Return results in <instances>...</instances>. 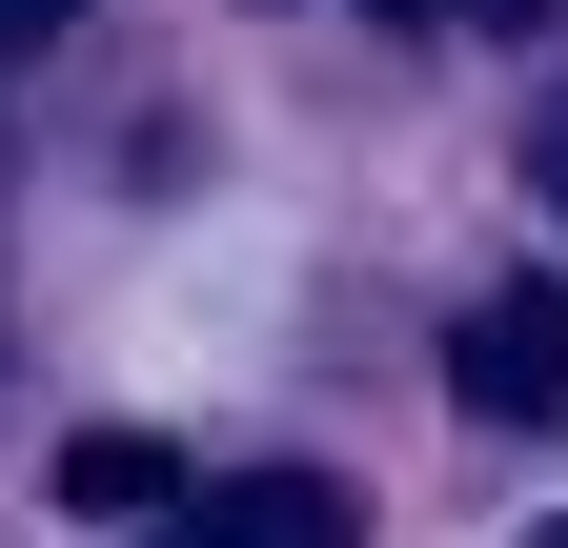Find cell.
Wrapping results in <instances>:
<instances>
[{
    "label": "cell",
    "mask_w": 568,
    "mask_h": 548,
    "mask_svg": "<svg viewBox=\"0 0 568 548\" xmlns=\"http://www.w3.org/2000/svg\"><path fill=\"white\" fill-rule=\"evenodd\" d=\"M447 406H467V427H548V406H568V305L548 285H487L447 325Z\"/></svg>",
    "instance_id": "obj_1"
},
{
    "label": "cell",
    "mask_w": 568,
    "mask_h": 548,
    "mask_svg": "<svg viewBox=\"0 0 568 548\" xmlns=\"http://www.w3.org/2000/svg\"><path fill=\"white\" fill-rule=\"evenodd\" d=\"M163 528L183 548H345V488H325V467H244V488H183Z\"/></svg>",
    "instance_id": "obj_2"
},
{
    "label": "cell",
    "mask_w": 568,
    "mask_h": 548,
    "mask_svg": "<svg viewBox=\"0 0 568 548\" xmlns=\"http://www.w3.org/2000/svg\"><path fill=\"white\" fill-rule=\"evenodd\" d=\"M61 508H102V528H163V508H183V447H142V427H82V447H61Z\"/></svg>",
    "instance_id": "obj_3"
},
{
    "label": "cell",
    "mask_w": 568,
    "mask_h": 548,
    "mask_svg": "<svg viewBox=\"0 0 568 548\" xmlns=\"http://www.w3.org/2000/svg\"><path fill=\"white\" fill-rule=\"evenodd\" d=\"M41 21H61V0H0V61H21V41H41Z\"/></svg>",
    "instance_id": "obj_4"
},
{
    "label": "cell",
    "mask_w": 568,
    "mask_h": 548,
    "mask_svg": "<svg viewBox=\"0 0 568 548\" xmlns=\"http://www.w3.org/2000/svg\"><path fill=\"white\" fill-rule=\"evenodd\" d=\"M548 183H568V122H548Z\"/></svg>",
    "instance_id": "obj_5"
},
{
    "label": "cell",
    "mask_w": 568,
    "mask_h": 548,
    "mask_svg": "<svg viewBox=\"0 0 568 548\" xmlns=\"http://www.w3.org/2000/svg\"><path fill=\"white\" fill-rule=\"evenodd\" d=\"M386 21H426V0H386Z\"/></svg>",
    "instance_id": "obj_6"
},
{
    "label": "cell",
    "mask_w": 568,
    "mask_h": 548,
    "mask_svg": "<svg viewBox=\"0 0 568 548\" xmlns=\"http://www.w3.org/2000/svg\"><path fill=\"white\" fill-rule=\"evenodd\" d=\"M528 548H568V528H528Z\"/></svg>",
    "instance_id": "obj_7"
},
{
    "label": "cell",
    "mask_w": 568,
    "mask_h": 548,
    "mask_svg": "<svg viewBox=\"0 0 568 548\" xmlns=\"http://www.w3.org/2000/svg\"><path fill=\"white\" fill-rule=\"evenodd\" d=\"M163 548H183V528H163Z\"/></svg>",
    "instance_id": "obj_8"
}]
</instances>
